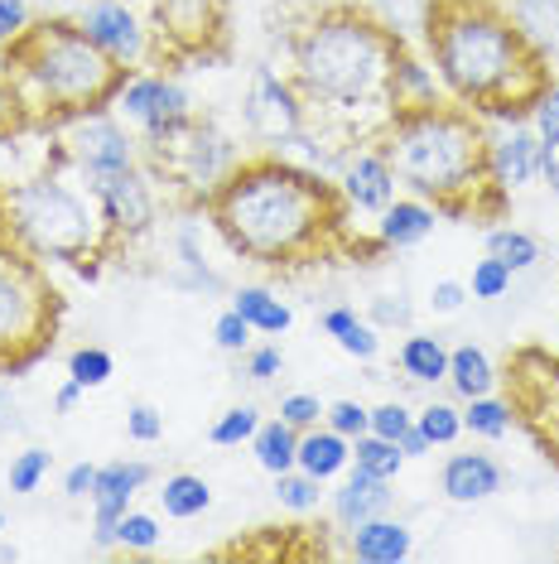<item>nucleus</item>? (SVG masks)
<instances>
[{
	"instance_id": "nucleus-41",
	"label": "nucleus",
	"mask_w": 559,
	"mask_h": 564,
	"mask_svg": "<svg viewBox=\"0 0 559 564\" xmlns=\"http://www.w3.org/2000/svg\"><path fill=\"white\" fill-rule=\"evenodd\" d=\"M526 126L540 135V145H555L559 140V83L555 78L545 83L536 93V101L526 107Z\"/></svg>"
},
{
	"instance_id": "nucleus-33",
	"label": "nucleus",
	"mask_w": 559,
	"mask_h": 564,
	"mask_svg": "<svg viewBox=\"0 0 559 564\" xmlns=\"http://www.w3.org/2000/svg\"><path fill=\"white\" fill-rule=\"evenodd\" d=\"M352 468H366V473H376V478L396 482L401 468H405V454H401L396 440H381V434L366 430V434L352 440Z\"/></svg>"
},
{
	"instance_id": "nucleus-21",
	"label": "nucleus",
	"mask_w": 559,
	"mask_h": 564,
	"mask_svg": "<svg viewBox=\"0 0 559 564\" xmlns=\"http://www.w3.org/2000/svg\"><path fill=\"white\" fill-rule=\"evenodd\" d=\"M410 550H415L410 525L401 517H391V511L362 521L358 531H348V555L358 564H401V560H410Z\"/></svg>"
},
{
	"instance_id": "nucleus-18",
	"label": "nucleus",
	"mask_w": 559,
	"mask_h": 564,
	"mask_svg": "<svg viewBox=\"0 0 559 564\" xmlns=\"http://www.w3.org/2000/svg\"><path fill=\"white\" fill-rule=\"evenodd\" d=\"M506 487V473L492 454L482 448H468V454H449L439 468V492L449 497L453 507H478V502H492Z\"/></svg>"
},
{
	"instance_id": "nucleus-51",
	"label": "nucleus",
	"mask_w": 559,
	"mask_h": 564,
	"mask_svg": "<svg viewBox=\"0 0 559 564\" xmlns=\"http://www.w3.org/2000/svg\"><path fill=\"white\" fill-rule=\"evenodd\" d=\"M97 468L101 464H73L68 473H63V497H68V502H87L92 487H97Z\"/></svg>"
},
{
	"instance_id": "nucleus-54",
	"label": "nucleus",
	"mask_w": 559,
	"mask_h": 564,
	"mask_svg": "<svg viewBox=\"0 0 559 564\" xmlns=\"http://www.w3.org/2000/svg\"><path fill=\"white\" fill-rule=\"evenodd\" d=\"M83 395H87V391H83V387H78V381H73V377H68V381H63V387L54 391V410H58V415H73V410H78V405H83Z\"/></svg>"
},
{
	"instance_id": "nucleus-11",
	"label": "nucleus",
	"mask_w": 559,
	"mask_h": 564,
	"mask_svg": "<svg viewBox=\"0 0 559 564\" xmlns=\"http://www.w3.org/2000/svg\"><path fill=\"white\" fill-rule=\"evenodd\" d=\"M58 150H63V164L83 178L87 188L107 174H121V170H135L145 164V150H140V135L125 126L111 107H92V111H78V117L58 121Z\"/></svg>"
},
{
	"instance_id": "nucleus-53",
	"label": "nucleus",
	"mask_w": 559,
	"mask_h": 564,
	"mask_svg": "<svg viewBox=\"0 0 559 564\" xmlns=\"http://www.w3.org/2000/svg\"><path fill=\"white\" fill-rule=\"evenodd\" d=\"M396 444H401L405 464H410V458H425V454H435V444H429V440H425V434H419V425H410V430H405V434H401V440H396Z\"/></svg>"
},
{
	"instance_id": "nucleus-34",
	"label": "nucleus",
	"mask_w": 559,
	"mask_h": 564,
	"mask_svg": "<svg viewBox=\"0 0 559 564\" xmlns=\"http://www.w3.org/2000/svg\"><path fill=\"white\" fill-rule=\"evenodd\" d=\"M275 502L285 507V511H295V517H314L324 502V482L314 478V473H304V468H289V473H275Z\"/></svg>"
},
{
	"instance_id": "nucleus-31",
	"label": "nucleus",
	"mask_w": 559,
	"mask_h": 564,
	"mask_svg": "<svg viewBox=\"0 0 559 564\" xmlns=\"http://www.w3.org/2000/svg\"><path fill=\"white\" fill-rule=\"evenodd\" d=\"M160 507H164V517H174V521H194L212 507V487H208V478H198V473H169L160 487Z\"/></svg>"
},
{
	"instance_id": "nucleus-20",
	"label": "nucleus",
	"mask_w": 559,
	"mask_h": 564,
	"mask_svg": "<svg viewBox=\"0 0 559 564\" xmlns=\"http://www.w3.org/2000/svg\"><path fill=\"white\" fill-rule=\"evenodd\" d=\"M439 227V208L419 194H396L376 213V247L381 251H410Z\"/></svg>"
},
{
	"instance_id": "nucleus-56",
	"label": "nucleus",
	"mask_w": 559,
	"mask_h": 564,
	"mask_svg": "<svg viewBox=\"0 0 559 564\" xmlns=\"http://www.w3.org/2000/svg\"><path fill=\"white\" fill-rule=\"evenodd\" d=\"M10 126H20V107H15V97H10V87L0 83V131H10Z\"/></svg>"
},
{
	"instance_id": "nucleus-17",
	"label": "nucleus",
	"mask_w": 559,
	"mask_h": 564,
	"mask_svg": "<svg viewBox=\"0 0 559 564\" xmlns=\"http://www.w3.org/2000/svg\"><path fill=\"white\" fill-rule=\"evenodd\" d=\"M487 174L497 194H516L540 178V135L526 121H506L502 135H487Z\"/></svg>"
},
{
	"instance_id": "nucleus-27",
	"label": "nucleus",
	"mask_w": 559,
	"mask_h": 564,
	"mask_svg": "<svg viewBox=\"0 0 559 564\" xmlns=\"http://www.w3.org/2000/svg\"><path fill=\"white\" fill-rule=\"evenodd\" d=\"M174 261H179V271H174L169 280L174 285H188V290H208L218 294L227 290V280L208 265V256H202V241H198V223H179L174 227Z\"/></svg>"
},
{
	"instance_id": "nucleus-13",
	"label": "nucleus",
	"mask_w": 559,
	"mask_h": 564,
	"mask_svg": "<svg viewBox=\"0 0 559 564\" xmlns=\"http://www.w3.org/2000/svg\"><path fill=\"white\" fill-rule=\"evenodd\" d=\"M155 170L150 164H135V170L107 174L92 184V198L101 217H107V232L117 237V247H131V241L150 237L160 223V194H155Z\"/></svg>"
},
{
	"instance_id": "nucleus-52",
	"label": "nucleus",
	"mask_w": 559,
	"mask_h": 564,
	"mask_svg": "<svg viewBox=\"0 0 559 564\" xmlns=\"http://www.w3.org/2000/svg\"><path fill=\"white\" fill-rule=\"evenodd\" d=\"M24 425L20 420V401H15V391L6 387V381H0V434H15Z\"/></svg>"
},
{
	"instance_id": "nucleus-40",
	"label": "nucleus",
	"mask_w": 559,
	"mask_h": 564,
	"mask_svg": "<svg viewBox=\"0 0 559 564\" xmlns=\"http://www.w3.org/2000/svg\"><path fill=\"white\" fill-rule=\"evenodd\" d=\"M512 280H516L512 265H502L497 256L482 251V261H473V280H468V294H473V300H502V294H512Z\"/></svg>"
},
{
	"instance_id": "nucleus-7",
	"label": "nucleus",
	"mask_w": 559,
	"mask_h": 564,
	"mask_svg": "<svg viewBox=\"0 0 559 564\" xmlns=\"http://www.w3.org/2000/svg\"><path fill=\"white\" fill-rule=\"evenodd\" d=\"M58 324V290L48 285L44 261L0 237V371L34 362Z\"/></svg>"
},
{
	"instance_id": "nucleus-22",
	"label": "nucleus",
	"mask_w": 559,
	"mask_h": 564,
	"mask_svg": "<svg viewBox=\"0 0 559 564\" xmlns=\"http://www.w3.org/2000/svg\"><path fill=\"white\" fill-rule=\"evenodd\" d=\"M319 328L338 343L342 352L352 357V362L372 367L376 357H381V328H376L366 314L352 310V304H328V310L319 314Z\"/></svg>"
},
{
	"instance_id": "nucleus-2",
	"label": "nucleus",
	"mask_w": 559,
	"mask_h": 564,
	"mask_svg": "<svg viewBox=\"0 0 559 564\" xmlns=\"http://www.w3.org/2000/svg\"><path fill=\"white\" fill-rule=\"evenodd\" d=\"M405 34L362 0H328L289 30V78L309 101V121L362 145L396 117V63Z\"/></svg>"
},
{
	"instance_id": "nucleus-43",
	"label": "nucleus",
	"mask_w": 559,
	"mask_h": 564,
	"mask_svg": "<svg viewBox=\"0 0 559 564\" xmlns=\"http://www.w3.org/2000/svg\"><path fill=\"white\" fill-rule=\"evenodd\" d=\"M366 318H372L381 333H391V328L410 333L415 310H410V300H405V294L396 290V294H372V304H366Z\"/></svg>"
},
{
	"instance_id": "nucleus-45",
	"label": "nucleus",
	"mask_w": 559,
	"mask_h": 564,
	"mask_svg": "<svg viewBox=\"0 0 559 564\" xmlns=\"http://www.w3.org/2000/svg\"><path fill=\"white\" fill-rule=\"evenodd\" d=\"M241 371H246V381H275V377H285V352L275 343H251L241 352Z\"/></svg>"
},
{
	"instance_id": "nucleus-37",
	"label": "nucleus",
	"mask_w": 559,
	"mask_h": 564,
	"mask_svg": "<svg viewBox=\"0 0 559 564\" xmlns=\"http://www.w3.org/2000/svg\"><path fill=\"white\" fill-rule=\"evenodd\" d=\"M415 425L435 448H449L463 440V410L453 401H429L425 410H415Z\"/></svg>"
},
{
	"instance_id": "nucleus-19",
	"label": "nucleus",
	"mask_w": 559,
	"mask_h": 564,
	"mask_svg": "<svg viewBox=\"0 0 559 564\" xmlns=\"http://www.w3.org/2000/svg\"><path fill=\"white\" fill-rule=\"evenodd\" d=\"M391 507H396V482L376 478V473H366V468H348L333 492V525L348 535V531H358L362 521L386 517Z\"/></svg>"
},
{
	"instance_id": "nucleus-6",
	"label": "nucleus",
	"mask_w": 559,
	"mask_h": 564,
	"mask_svg": "<svg viewBox=\"0 0 559 564\" xmlns=\"http://www.w3.org/2000/svg\"><path fill=\"white\" fill-rule=\"evenodd\" d=\"M68 164H48V170L30 174L24 184L0 194V237H10L20 251H30L34 261H54L73 265V271L92 275L111 251L117 237L107 232V217H101L97 198L87 184H73Z\"/></svg>"
},
{
	"instance_id": "nucleus-35",
	"label": "nucleus",
	"mask_w": 559,
	"mask_h": 564,
	"mask_svg": "<svg viewBox=\"0 0 559 564\" xmlns=\"http://www.w3.org/2000/svg\"><path fill=\"white\" fill-rule=\"evenodd\" d=\"M261 410L251 405V401H241V405H227L218 420L208 425V444H218V448H241V444H251V434L261 430Z\"/></svg>"
},
{
	"instance_id": "nucleus-44",
	"label": "nucleus",
	"mask_w": 559,
	"mask_h": 564,
	"mask_svg": "<svg viewBox=\"0 0 559 564\" xmlns=\"http://www.w3.org/2000/svg\"><path fill=\"white\" fill-rule=\"evenodd\" d=\"M324 425L338 430L342 440H358V434L372 430V405H362V401H333V405L324 410Z\"/></svg>"
},
{
	"instance_id": "nucleus-3",
	"label": "nucleus",
	"mask_w": 559,
	"mask_h": 564,
	"mask_svg": "<svg viewBox=\"0 0 559 564\" xmlns=\"http://www.w3.org/2000/svg\"><path fill=\"white\" fill-rule=\"evenodd\" d=\"M425 48L443 97L482 121H526L550 58L520 34L506 0H425Z\"/></svg>"
},
{
	"instance_id": "nucleus-9",
	"label": "nucleus",
	"mask_w": 559,
	"mask_h": 564,
	"mask_svg": "<svg viewBox=\"0 0 559 564\" xmlns=\"http://www.w3.org/2000/svg\"><path fill=\"white\" fill-rule=\"evenodd\" d=\"M502 381H506V401L516 410V425L559 468V352L526 343V348L506 357Z\"/></svg>"
},
{
	"instance_id": "nucleus-36",
	"label": "nucleus",
	"mask_w": 559,
	"mask_h": 564,
	"mask_svg": "<svg viewBox=\"0 0 559 564\" xmlns=\"http://www.w3.org/2000/svg\"><path fill=\"white\" fill-rule=\"evenodd\" d=\"M48 468H54V454L40 444H30V448H20L15 458H10V468H6V487L15 497H30V492H40L44 478H48Z\"/></svg>"
},
{
	"instance_id": "nucleus-42",
	"label": "nucleus",
	"mask_w": 559,
	"mask_h": 564,
	"mask_svg": "<svg viewBox=\"0 0 559 564\" xmlns=\"http://www.w3.org/2000/svg\"><path fill=\"white\" fill-rule=\"evenodd\" d=\"M324 401L314 391H289V395H280V420H285L289 430H314V425H324Z\"/></svg>"
},
{
	"instance_id": "nucleus-58",
	"label": "nucleus",
	"mask_w": 559,
	"mask_h": 564,
	"mask_svg": "<svg viewBox=\"0 0 559 564\" xmlns=\"http://www.w3.org/2000/svg\"><path fill=\"white\" fill-rule=\"evenodd\" d=\"M6 560H20V550L10 545V541H0V564H6Z\"/></svg>"
},
{
	"instance_id": "nucleus-16",
	"label": "nucleus",
	"mask_w": 559,
	"mask_h": 564,
	"mask_svg": "<svg viewBox=\"0 0 559 564\" xmlns=\"http://www.w3.org/2000/svg\"><path fill=\"white\" fill-rule=\"evenodd\" d=\"M155 478V468L145 458H111L97 468V487H92V541L97 550H117V521L131 511L135 492Z\"/></svg>"
},
{
	"instance_id": "nucleus-59",
	"label": "nucleus",
	"mask_w": 559,
	"mask_h": 564,
	"mask_svg": "<svg viewBox=\"0 0 559 564\" xmlns=\"http://www.w3.org/2000/svg\"><path fill=\"white\" fill-rule=\"evenodd\" d=\"M0 531H6V511H0Z\"/></svg>"
},
{
	"instance_id": "nucleus-57",
	"label": "nucleus",
	"mask_w": 559,
	"mask_h": 564,
	"mask_svg": "<svg viewBox=\"0 0 559 564\" xmlns=\"http://www.w3.org/2000/svg\"><path fill=\"white\" fill-rule=\"evenodd\" d=\"M6 73H10V44H0V83H6Z\"/></svg>"
},
{
	"instance_id": "nucleus-50",
	"label": "nucleus",
	"mask_w": 559,
	"mask_h": 564,
	"mask_svg": "<svg viewBox=\"0 0 559 564\" xmlns=\"http://www.w3.org/2000/svg\"><path fill=\"white\" fill-rule=\"evenodd\" d=\"M468 300H473V294H468L463 280H435V285H429V310L443 314V318H449V314H459Z\"/></svg>"
},
{
	"instance_id": "nucleus-55",
	"label": "nucleus",
	"mask_w": 559,
	"mask_h": 564,
	"mask_svg": "<svg viewBox=\"0 0 559 564\" xmlns=\"http://www.w3.org/2000/svg\"><path fill=\"white\" fill-rule=\"evenodd\" d=\"M540 178L550 184V194H559V140L555 145H540Z\"/></svg>"
},
{
	"instance_id": "nucleus-49",
	"label": "nucleus",
	"mask_w": 559,
	"mask_h": 564,
	"mask_svg": "<svg viewBox=\"0 0 559 564\" xmlns=\"http://www.w3.org/2000/svg\"><path fill=\"white\" fill-rule=\"evenodd\" d=\"M30 24H34L30 0H0V44H15Z\"/></svg>"
},
{
	"instance_id": "nucleus-60",
	"label": "nucleus",
	"mask_w": 559,
	"mask_h": 564,
	"mask_svg": "<svg viewBox=\"0 0 559 564\" xmlns=\"http://www.w3.org/2000/svg\"><path fill=\"white\" fill-rule=\"evenodd\" d=\"M0 223H6V217H0Z\"/></svg>"
},
{
	"instance_id": "nucleus-30",
	"label": "nucleus",
	"mask_w": 559,
	"mask_h": 564,
	"mask_svg": "<svg viewBox=\"0 0 559 564\" xmlns=\"http://www.w3.org/2000/svg\"><path fill=\"white\" fill-rule=\"evenodd\" d=\"M506 10L545 58L559 54V0H506Z\"/></svg>"
},
{
	"instance_id": "nucleus-28",
	"label": "nucleus",
	"mask_w": 559,
	"mask_h": 564,
	"mask_svg": "<svg viewBox=\"0 0 559 564\" xmlns=\"http://www.w3.org/2000/svg\"><path fill=\"white\" fill-rule=\"evenodd\" d=\"M251 458H256L261 473H289L299 458V430H289L285 420H261V430L251 434Z\"/></svg>"
},
{
	"instance_id": "nucleus-39",
	"label": "nucleus",
	"mask_w": 559,
	"mask_h": 564,
	"mask_svg": "<svg viewBox=\"0 0 559 564\" xmlns=\"http://www.w3.org/2000/svg\"><path fill=\"white\" fill-rule=\"evenodd\" d=\"M160 545V517H150V511H125L117 521V550H131V555H150V550Z\"/></svg>"
},
{
	"instance_id": "nucleus-29",
	"label": "nucleus",
	"mask_w": 559,
	"mask_h": 564,
	"mask_svg": "<svg viewBox=\"0 0 559 564\" xmlns=\"http://www.w3.org/2000/svg\"><path fill=\"white\" fill-rule=\"evenodd\" d=\"M512 430H516V410H512V401H506L502 391H487V395H473V401H463V434L497 444Z\"/></svg>"
},
{
	"instance_id": "nucleus-8",
	"label": "nucleus",
	"mask_w": 559,
	"mask_h": 564,
	"mask_svg": "<svg viewBox=\"0 0 559 564\" xmlns=\"http://www.w3.org/2000/svg\"><path fill=\"white\" fill-rule=\"evenodd\" d=\"M145 164L155 174L169 178V184L179 188L188 203H198V208H202V203L212 198V188H218L222 178L241 164V150H237V140L227 135L212 117H194L184 135H174L164 150L145 155Z\"/></svg>"
},
{
	"instance_id": "nucleus-14",
	"label": "nucleus",
	"mask_w": 559,
	"mask_h": 564,
	"mask_svg": "<svg viewBox=\"0 0 559 564\" xmlns=\"http://www.w3.org/2000/svg\"><path fill=\"white\" fill-rule=\"evenodd\" d=\"M78 24L87 30V40H92L111 63H121L125 73L145 68V63L155 58V30H145L125 0H92V6H83Z\"/></svg>"
},
{
	"instance_id": "nucleus-1",
	"label": "nucleus",
	"mask_w": 559,
	"mask_h": 564,
	"mask_svg": "<svg viewBox=\"0 0 559 564\" xmlns=\"http://www.w3.org/2000/svg\"><path fill=\"white\" fill-rule=\"evenodd\" d=\"M212 232L227 251L265 271L328 261L338 251H358L348 232V203L324 170L285 160L280 150L241 155V164L202 203Z\"/></svg>"
},
{
	"instance_id": "nucleus-46",
	"label": "nucleus",
	"mask_w": 559,
	"mask_h": 564,
	"mask_svg": "<svg viewBox=\"0 0 559 564\" xmlns=\"http://www.w3.org/2000/svg\"><path fill=\"white\" fill-rule=\"evenodd\" d=\"M212 343H218L222 352H232V357H241L251 348V324L232 310V304H227V310L218 314V324H212Z\"/></svg>"
},
{
	"instance_id": "nucleus-4",
	"label": "nucleus",
	"mask_w": 559,
	"mask_h": 564,
	"mask_svg": "<svg viewBox=\"0 0 559 564\" xmlns=\"http://www.w3.org/2000/svg\"><path fill=\"white\" fill-rule=\"evenodd\" d=\"M386 150L401 188L429 198L439 217H482L502 213L506 194H497L487 174V126L473 107L439 97L425 107H405L376 135Z\"/></svg>"
},
{
	"instance_id": "nucleus-5",
	"label": "nucleus",
	"mask_w": 559,
	"mask_h": 564,
	"mask_svg": "<svg viewBox=\"0 0 559 564\" xmlns=\"http://www.w3.org/2000/svg\"><path fill=\"white\" fill-rule=\"evenodd\" d=\"M121 78L125 68L87 40L78 20L44 15L10 44L6 87L20 107V121L34 126H58L78 111L111 107Z\"/></svg>"
},
{
	"instance_id": "nucleus-38",
	"label": "nucleus",
	"mask_w": 559,
	"mask_h": 564,
	"mask_svg": "<svg viewBox=\"0 0 559 564\" xmlns=\"http://www.w3.org/2000/svg\"><path fill=\"white\" fill-rule=\"evenodd\" d=\"M68 377L78 381L83 391H101L111 377H117V357L107 348H97V343H87V348H73L68 352Z\"/></svg>"
},
{
	"instance_id": "nucleus-32",
	"label": "nucleus",
	"mask_w": 559,
	"mask_h": 564,
	"mask_svg": "<svg viewBox=\"0 0 559 564\" xmlns=\"http://www.w3.org/2000/svg\"><path fill=\"white\" fill-rule=\"evenodd\" d=\"M487 256H497L502 265H512V271L520 275V271H536L540 265V241L526 232V227H492L487 232Z\"/></svg>"
},
{
	"instance_id": "nucleus-15",
	"label": "nucleus",
	"mask_w": 559,
	"mask_h": 564,
	"mask_svg": "<svg viewBox=\"0 0 559 564\" xmlns=\"http://www.w3.org/2000/svg\"><path fill=\"white\" fill-rule=\"evenodd\" d=\"M333 184H338L342 203H348V213H366V217H376L401 194V178H396L386 150H381L376 140H362V145H352L348 155H342Z\"/></svg>"
},
{
	"instance_id": "nucleus-10",
	"label": "nucleus",
	"mask_w": 559,
	"mask_h": 564,
	"mask_svg": "<svg viewBox=\"0 0 559 564\" xmlns=\"http://www.w3.org/2000/svg\"><path fill=\"white\" fill-rule=\"evenodd\" d=\"M155 58L218 63L232 40V0H150Z\"/></svg>"
},
{
	"instance_id": "nucleus-47",
	"label": "nucleus",
	"mask_w": 559,
	"mask_h": 564,
	"mask_svg": "<svg viewBox=\"0 0 559 564\" xmlns=\"http://www.w3.org/2000/svg\"><path fill=\"white\" fill-rule=\"evenodd\" d=\"M410 425H415V410L405 405V401H381V405H372V434H381V440H401Z\"/></svg>"
},
{
	"instance_id": "nucleus-25",
	"label": "nucleus",
	"mask_w": 559,
	"mask_h": 564,
	"mask_svg": "<svg viewBox=\"0 0 559 564\" xmlns=\"http://www.w3.org/2000/svg\"><path fill=\"white\" fill-rule=\"evenodd\" d=\"M232 310L246 318L251 333H261V338H285V333L295 328V310H289L271 285H237Z\"/></svg>"
},
{
	"instance_id": "nucleus-48",
	"label": "nucleus",
	"mask_w": 559,
	"mask_h": 564,
	"mask_svg": "<svg viewBox=\"0 0 559 564\" xmlns=\"http://www.w3.org/2000/svg\"><path fill=\"white\" fill-rule=\"evenodd\" d=\"M125 434H131L135 444H160L164 440V415H160L155 405L135 401L131 410H125Z\"/></svg>"
},
{
	"instance_id": "nucleus-26",
	"label": "nucleus",
	"mask_w": 559,
	"mask_h": 564,
	"mask_svg": "<svg viewBox=\"0 0 559 564\" xmlns=\"http://www.w3.org/2000/svg\"><path fill=\"white\" fill-rule=\"evenodd\" d=\"M449 391L459 395V401H473V395H487L502 387V371L492 362L487 348H478V343H459V348H449Z\"/></svg>"
},
{
	"instance_id": "nucleus-12",
	"label": "nucleus",
	"mask_w": 559,
	"mask_h": 564,
	"mask_svg": "<svg viewBox=\"0 0 559 564\" xmlns=\"http://www.w3.org/2000/svg\"><path fill=\"white\" fill-rule=\"evenodd\" d=\"M241 121H246L256 145L289 150L309 131V101H304V93L295 87L289 73L271 68V63H256L251 83H246V101H241Z\"/></svg>"
},
{
	"instance_id": "nucleus-23",
	"label": "nucleus",
	"mask_w": 559,
	"mask_h": 564,
	"mask_svg": "<svg viewBox=\"0 0 559 564\" xmlns=\"http://www.w3.org/2000/svg\"><path fill=\"white\" fill-rule=\"evenodd\" d=\"M295 468L314 473L319 482H333V478H342V473L352 468V440H342V434L328 430V425L304 430V434H299V458H295Z\"/></svg>"
},
{
	"instance_id": "nucleus-24",
	"label": "nucleus",
	"mask_w": 559,
	"mask_h": 564,
	"mask_svg": "<svg viewBox=\"0 0 559 564\" xmlns=\"http://www.w3.org/2000/svg\"><path fill=\"white\" fill-rule=\"evenodd\" d=\"M396 367L415 387H439L449 377V343L439 333H405L396 348Z\"/></svg>"
}]
</instances>
